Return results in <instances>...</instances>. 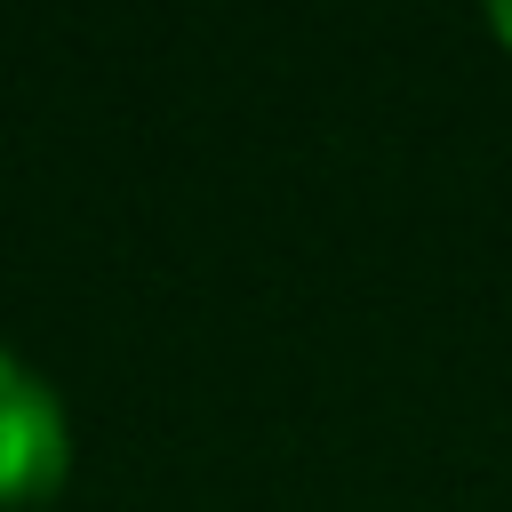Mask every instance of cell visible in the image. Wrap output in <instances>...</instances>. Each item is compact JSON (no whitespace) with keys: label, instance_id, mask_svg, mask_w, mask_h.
Returning a JSON list of instances; mask_svg holds the SVG:
<instances>
[{"label":"cell","instance_id":"2","mask_svg":"<svg viewBox=\"0 0 512 512\" xmlns=\"http://www.w3.org/2000/svg\"><path fill=\"white\" fill-rule=\"evenodd\" d=\"M496 32H504V40H512V0H504V8H496Z\"/></svg>","mask_w":512,"mask_h":512},{"label":"cell","instance_id":"1","mask_svg":"<svg viewBox=\"0 0 512 512\" xmlns=\"http://www.w3.org/2000/svg\"><path fill=\"white\" fill-rule=\"evenodd\" d=\"M64 480V408L56 392L0 352V504L48 496Z\"/></svg>","mask_w":512,"mask_h":512}]
</instances>
